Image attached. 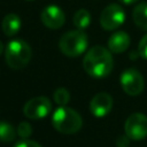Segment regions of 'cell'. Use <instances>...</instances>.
Listing matches in <instances>:
<instances>
[{"instance_id": "cell-1", "label": "cell", "mask_w": 147, "mask_h": 147, "mask_svg": "<svg viewBox=\"0 0 147 147\" xmlns=\"http://www.w3.org/2000/svg\"><path fill=\"white\" fill-rule=\"evenodd\" d=\"M83 67L87 75H90L91 77H107L114 68L111 52L101 45L91 47L83 59Z\"/></svg>"}, {"instance_id": "cell-2", "label": "cell", "mask_w": 147, "mask_h": 147, "mask_svg": "<svg viewBox=\"0 0 147 147\" xmlns=\"http://www.w3.org/2000/svg\"><path fill=\"white\" fill-rule=\"evenodd\" d=\"M52 124L54 129L60 133L74 134L80 130L83 125V119L75 109L64 106V107H59L53 113Z\"/></svg>"}, {"instance_id": "cell-3", "label": "cell", "mask_w": 147, "mask_h": 147, "mask_svg": "<svg viewBox=\"0 0 147 147\" xmlns=\"http://www.w3.org/2000/svg\"><path fill=\"white\" fill-rule=\"evenodd\" d=\"M32 56V51L29 44L21 39H15L8 42L5 49V59L9 68L20 70L26 67Z\"/></svg>"}, {"instance_id": "cell-4", "label": "cell", "mask_w": 147, "mask_h": 147, "mask_svg": "<svg viewBox=\"0 0 147 147\" xmlns=\"http://www.w3.org/2000/svg\"><path fill=\"white\" fill-rule=\"evenodd\" d=\"M88 46V39L83 30H72L62 34L59 40L60 51L69 57H77L85 53Z\"/></svg>"}, {"instance_id": "cell-5", "label": "cell", "mask_w": 147, "mask_h": 147, "mask_svg": "<svg viewBox=\"0 0 147 147\" xmlns=\"http://www.w3.org/2000/svg\"><path fill=\"white\" fill-rule=\"evenodd\" d=\"M125 22V13L117 3H110L103 8L100 15V24L103 30L113 31Z\"/></svg>"}, {"instance_id": "cell-6", "label": "cell", "mask_w": 147, "mask_h": 147, "mask_svg": "<svg viewBox=\"0 0 147 147\" xmlns=\"http://www.w3.org/2000/svg\"><path fill=\"white\" fill-rule=\"evenodd\" d=\"M125 134L131 140H141L147 137V116L141 113L130 115L124 124Z\"/></svg>"}, {"instance_id": "cell-7", "label": "cell", "mask_w": 147, "mask_h": 147, "mask_svg": "<svg viewBox=\"0 0 147 147\" xmlns=\"http://www.w3.org/2000/svg\"><path fill=\"white\" fill-rule=\"evenodd\" d=\"M121 86L127 95H139L145 87L144 77L137 69H126L121 75Z\"/></svg>"}, {"instance_id": "cell-8", "label": "cell", "mask_w": 147, "mask_h": 147, "mask_svg": "<svg viewBox=\"0 0 147 147\" xmlns=\"http://www.w3.org/2000/svg\"><path fill=\"white\" fill-rule=\"evenodd\" d=\"M52 110V103L46 96H36L30 99L23 107V114L30 119H40L46 117Z\"/></svg>"}, {"instance_id": "cell-9", "label": "cell", "mask_w": 147, "mask_h": 147, "mask_svg": "<svg viewBox=\"0 0 147 147\" xmlns=\"http://www.w3.org/2000/svg\"><path fill=\"white\" fill-rule=\"evenodd\" d=\"M40 20L46 28L56 30L64 24L65 15L59 6L49 5V6H46L40 13Z\"/></svg>"}, {"instance_id": "cell-10", "label": "cell", "mask_w": 147, "mask_h": 147, "mask_svg": "<svg viewBox=\"0 0 147 147\" xmlns=\"http://www.w3.org/2000/svg\"><path fill=\"white\" fill-rule=\"evenodd\" d=\"M113 108V98L106 92L95 94L90 102V110L95 117H105Z\"/></svg>"}, {"instance_id": "cell-11", "label": "cell", "mask_w": 147, "mask_h": 147, "mask_svg": "<svg viewBox=\"0 0 147 147\" xmlns=\"http://www.w3.org/2000/svg\"><path fill=\"white\" fill-rule=\"evenodd\" d=\"M131 44L130 36L124 31H117L113 33L108 39V49L111 53H123L127 49V47Z\"/></svg>"}, {"instance_id": "cell-12", "label": "cell", "mask_w": 147, "mask_h": 147, "mask_svg": "<svg viewBox=\"0 0 147 147\" xmlns=\"http://www.w3.org/2000/svg\"><path fill=\"white\" fill-rule=\"evenodd\" d=\"M22 26V21L18 15L16 14H8L3 17L2 22H1V28H2V32L7 36V37H13L15 36L20 29Z\"/></svg>"}, {"instance_id": "cell-13", "label": "cell", "mask_w": 147, "mask_h": 147, "mask_svg": "<svg viewBox=\"0 0 147 147\" xmlns=\"http://www.w3.org/2000/svg\"><path fill=\"white\" fill-rule=\"evenodd\" d=\"M132 20L139 29L147 31V2H139L133 8Z\"/></svg>"}, {"instance_id": "cell-14", "label": "cell", "mask_w": 147, "mask_h": 147, "mask_svg": "<svg viewBox=\"0 0 147 147\" xmlns=\"http://www.w3.org/2000/svg\"><path fill=\"white\" fill-rule=\"evenodd\" d=\"M72 22L78 30H85L91 23V14L86 9H78L72 17Z\"/></svg>"}, {"instance_id": "cell-15", "label": "cell", "mask_w": 147, "mask_h": 147, "mask_svg": "<svg viewBox=\"0 0 147 147\" xmlns=\"http://www.w3.org/2000/svg\"><path fill=\"white\" fill-rule=\"evenodd\" d=\"M16 130L8 122H0V141L11 142L16 137Z\"/></svg>"}, {"instance_id": "cell-16", "label": "cell", "mask_w": 147, "mask_h": 147, "mask_svg": "<svg viewBox=\"0 0 147 147\" xmlns=\"http://www.w3.org/2000/svg\"><path fill=\"white\" fill-rule=\"evenodd\" d=\"M53 99H54L55 103L59 107H64L70 101V93H69V91L67 88L59 87V88L55 90V92L53 94Z\"/></svg>"}, {"instance_id": "cell-17", "label": "cell", "mask_w": 147, "mask_h": 147, "mask_svg": "<svg viewBox=\"0 0 147 147\" xmlns=\"http://www.w3.org/2000/svg\"><path fill=\"white\" fill-rule=\"evenodd\" d=\"M16 132L21 138L28 139L32 133V126L28 122H21L16 129Z\"/></svg>"}, {"instance_id": "cell-18", "label": "cell", "mask_w": 147, "mask_h": 147, "mask_svg": "<svg viewBox=\"0 0 147 147\" xmlns=\"http://www.w3.org/2000/svg\"><path fill=\"white\" fill-rule=\"evenodd\" d=\"M138 54L139 56L144 57L147 60V34H145L140 41H139V45H138Z\"/></svg>"}, {"instance_id": "cell-19", "label": "cell", "mask_w": 147, "mask_h": 147, "mask_svg": "<svg viewBox=\"0 0 147 147\" xmlns=\"http://www.w3.org/2000/svg\"><path fill=\"white\" fill-rule=\"evenodd\" d=\"M14 147H41L38 142L33 141V140H28V139H23L22 141H18Z\"/></svg>"}, {"instance_id": "cell-20", "label": "cell", "mask_w": 147, "mask_h": 147, "mask_svg": "<svg viewBox=\"0 0 147 147\" xmlns=\"http://www.w3.org/2000/svg\"><path fill=\"white\" fill-rule=\"evenodd\" d=\"M130 138L126 136V134H123V136H119L116 140V145L117 147H127L129 144H130Z\"/></svg>"}, {"instance_id": "cell-21", "label": "cell", "mask_w": 147, "mask_h": 147, "mask_svg": "<svg viewBox=\"0 0 147 147\" xmlns=\"http://www.w3.org/2000/svg\"><path fill=\"white\" fill-rule=\"evenodd\" d=\"M118 1L122 2V3H124V5H132V3H136L139 0H118Z\"/></svg>"}, {"instance_id": "cell-22", "label": "cell", "mask_w": 147, "mask_h": 147, "mask_svg": "<svg viewBox=\"0 0 147 147\" xmlns=\"http://www.w3.org/2000/svg\"><path fill=\"white\" fill-rule=\"evenodd\" d=\"M2 52H3V44H2V41L0 40V55L2 54Z\"/></svg>"}, {"instance_id": "cell-23", "label": "cell", "mask_w": 147, "mask_h": 147, "mask_svg": "<svg viewBox=\"0 0 147 147\" xmlns=\"http://www.w3.org/2000/svg\"><path fill=\"white\" fill-rule=\"evenodd\" d=\"M25 1H34V0H25Z\"/></svg>"}]
</instances>
